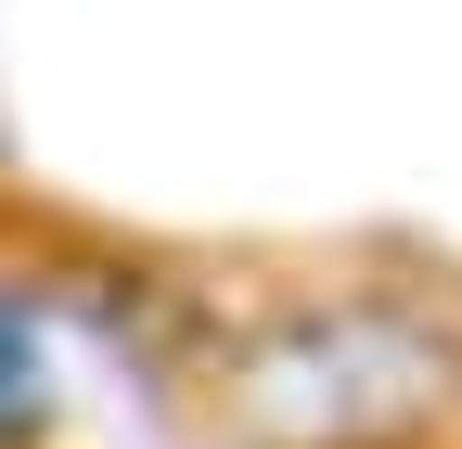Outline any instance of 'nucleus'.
<instances>
[{
	"label": "nucleus",
	"instance_id": "1",
	"mask_svg": "<svg viewBox=\"0 0 462 449\" xmlns=\"http://www.w3.org/2000/svg\"><path fill=\"white\" fill-rule=\"evenodd\" d=\"M462 399V347L411 308H282L231 334L218 360V424L245 449H398Z\"/></svg>",
	"mask_w": 462,
	"mask_h": 449
},
{
	"label": "nucleus",
	"instance_id": "2",
	"mask_svg": "<svg viewBox=\"0 0 462 449\" xmlns=\"http://www.w3.org/2000/svg\"><path fill=\"white\" fill-rule=\"evenodd\" d=\"M39 411V347H26V321H0V424H26Z\"/></svg>",
	"mask_w": 462,
	"mask_h": 449
}]
</instances>
